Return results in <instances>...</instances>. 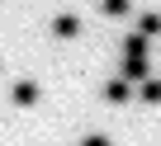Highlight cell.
I'll list each match as a JSON object with an SVG mask.
<instances>
[{"instance_id": "obj_1", "label": "cell", "mask_w": 161, "mask_h": 146, "mask_svg": "<svg viewBox=\"0 0 161 146\" xmlns=\"http://www.w3.org/2000/svg\"><path fill=\"white\" fill-rule=\"evenodd\" d=\"M57 33H62V38H71V33H80V19H71V14H62V19H57Z\"/></svg>"}, {"instance_id": "obj_2", "label": "cell", "mask_w": 161, "mask_h": 146, "mask_svg": "<svg viewBox=\"0 0 161 146\" xmlns=\"http://www.w3.org/2000/svg\"><path fill=\"white\" fill-rule=\"evenodd\" d=\"M100 10L114 19V14H128V0H100Z\"/></svg>"}, {"instance_id": "obj_3", "label": "cell", "mask_w": 161, "mask_h": 146, "mask_svg": "<svg viewBox=\"0 0 161 146\" xmlns=\"http://www.w3.org/2000/svg\"><path fill=\"white\" fill-rule=\"evenodd\" d=\"M142 33H161V14H142Z\"/></svg>"}, {"instance_id": "obj_4", "label": "cell", "mask_w": 161, "mask_h": 146, "mask_svg": "<svg viewBox=\"0 0 161 146\" xmlns=\"http://www.w3.org/2000/svg\"><path fill=\"white\" fill-rule=\"evenodd\" d=\"M142 94H147V99H161V85H152V80H147V85H142Z\"/></svg>"}, {"instance_id": "obj_5", "label": "cell", "mask_w": 161, "mask_h": 146, "mask_svg": "<svg viewBox=\"0 0 161 146\" xmlns=\"http://www.w3.org/2000/svg\"><path fill=\"white\" fill-rule=\"evenodd\" d=\"M80 146H109L104 137H86V141H80Z\"/></svg>"}]
</instances>
